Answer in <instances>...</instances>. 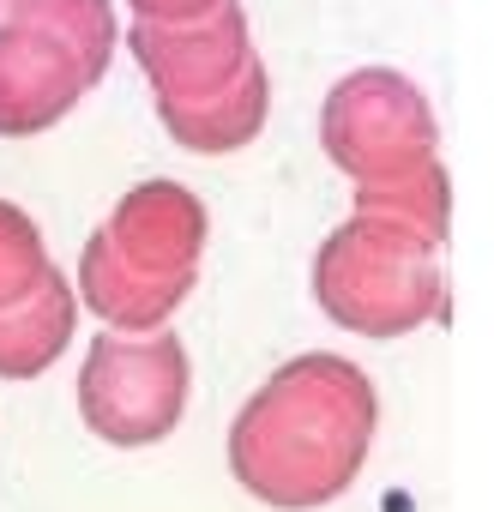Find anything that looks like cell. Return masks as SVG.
<instances>
[{"label":"cell","instance_id":"3957f363","mask_svg":"<svg viewBox=\"0 0 494 512\" xmlns=\"http://www.w3.org/2000/svg\"><path fill=\"white\" fill-rule=\"evenodd\" d=\"M115 0H0V139L49 133L109 73Z\"/></svg>","mask_w":494,"mask_h":512},{"label":"cell","instance_id":"8992f818","mask_svg":"<svg viewBox=\"0 0 494 512\" xmlns=\"http://www.w3.org/2000/svg\"><path fill=\"white\" fill-rule=\"evenodd\" d=\"M127 49L139 61V73L151 79L157 103H193L217 85H229L247 61H254V31L235 0H223L217 13L187 19V25H157V19H133L127 25Z\"/></svg>","mask_w":494,"mask_h":512},{"label":"cell","instance_id":"7a4b0ae2","mask_svg":"<svg viewBox=\"0 0 494 512\" xmlns=\"http://www.w3.org/2000/svg\"><path fill=\"white\" fill-rule=\"evenodd\" d=\"M314 302L362 338H410L446 302L440 241L404 217L356 211L314 253Z\"/></svg>","mask_w":494,"mask_h":512},{"label":"cell","instance_id":"5b68a950","mask_svg":"<svg viewBox=\"0 0 494 512\" xmlns=\"http://www.w3.org/2000/svg\"><path fill=\"white\" fill-rule=\"evenodd\" d=\"M320 145L356 187L398 181L440 157L434 103L398 67H356L320 103Z\"/></svg>","mask_w":494,"mask_h":512},{"label":"cell","instance_id":"52a82bcc","mask_svg":"<svg viewBox=\"0 0 494 512\" xmlns=\"http://www.w3.org/2000/svg\"><path fill=\"white\" fill-rule=\"evenodd\" d=\"M205 235H211L205 199L169 175L127 187L103 223V241L115 247V260L145 278H199Z\"/></svg>","mask_w":494,"mask_h":512},{"label":"cell","instance_id":"4fadbf2b","mask_svg":"<svg viewBox=\"0 0 494 512\" xmlns=\"http://www.w3.org/2000/svg\"><path fill=\"white\" fill-rule=\"evenodd\" d=\"M133 19H157V25H187V19H205L217 13L223 0H127Z\"/></svg>","mask_w":494,"mask_h":512},{"label":"cell","instance_id":"7c38bea8","mask_svg":"<svg viewBox=\"0 0 494 512\" xmlns=\"http://www.w3.org/2000/svg\"><path fill=\"white\" fill-rule=\"evenodd\" d=\"M49 272H55V260H49V241L31 223V211L0 199V314L31 302L49 284Z\"/></svg>","mask_w":494,"mask_h":512},{"label":"cell","instance_id":"8fae6325","mask_svg":"<svg viewBox=\"0 0 494 512\" xmlns=\"http://www.w3.org/2000/svg\"><path fill=\"white\" fill-rule=\"evenodd\" d=\"M356 211H386V217H404L416 229H428L434 241H446V217H452V181H446V163H422L398 181H362L356 187Z\"/></svg>","mask_w":494,"mask_h":512},{"label":"cell","instance_id":"9c48e42d","mask_svg":"<svg viewBox=\"0 0 494 512\" xmlns=\"http://www.w3.org/2000/svg\"><path fill=\"white\" fill-rule=\"evenodd\" d=\"M266 115H272V73H266L260 55L229 85H217V91H205L193 103H157V121L169 127V139L181 151H199V157H223V151L254 145Z\"/></svg>","mask_w":494,"mask_h":512},{"label":"cell","instance_id":"30bf717a","mask_svg":"<svg viewBox=\"0 0 494 512\" xmlns=\"http://www.w3.org/2000/svg\"><path fill=\"white\" fill-rule=\"evenodd\" d=\"M73 326H79V290L55 266L49 284L31 302L0 314V380H37V374H49L67 356Z\"/></svg>","mask_w":494,"mask_h":512},{"label":"cell","instance_id":"6da1fadb","mask_svg":"<svg viewBox=\"0 0 494 512\" xmlns=\"http://www.w3.org/2000/svg\"><path fill=\"white\" fill-rule=\"evenodd\" d=\"M380 392L332 350L290 356L229 422V470L260 506L314 512L350 494L374 452Z\"/></svg>","mask_w":494,"mask_h":512},{"label":"cell","instance_id":"277c9868","mask_svg":"<svg viewBox=\"0 0 494 512\" xmlns=\"http://www.w3.org/2000/svg\"><path fill=\"white\" fill-rule=\"evenodd\" d=\"M193 392L187 344L163 332H103L79 362V416L103 446L139 452L181 428Z\"/></svg>","mask_w":494,"mask_h":512},{"label":"cell","instance_id":"ba28073f","mask_svg":"<svg viewBox=\"0 0 494 512\" xmlns=\"http://www.w3.org/2000/svg\"><path fill=\"white\" fill-rule=\"evenodd\" d=\"M199 278H145L133 266L115 260V247L103 241V229L85 241L79 253V308H91L103 320V332H163L175 320V308L193 296Z\"/></svg>","mask_w":494,"mask_h":512}]
</instances>
